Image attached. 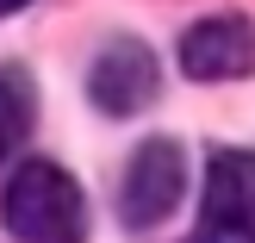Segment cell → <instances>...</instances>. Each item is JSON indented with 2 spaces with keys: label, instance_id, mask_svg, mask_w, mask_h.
I'll use <instances>...</instances> for the list:
<instances>
[{
  "label": "cell",
  "instance_id": "6da1fadb",
  "mask_svg": "<svg viewBox=\"0 0 255 243\" xmlns=\"http://www.w3.org/2000/svg\"><path fill=\"white\" fill-rule=\"evenodd\" d=\"M0 219L19 243H81L87 200L56 162H19L12 181L0 187Z\"/></svg>",
  "mask_w": 255,
  "mask_h": 243
},
{
  "label": "cell",
  "instance_id": "7a4b0ae2",
  "mask_svg": "<svg viewBox=\"0 0 255 243\" xmlns=\"http://www.w3.org/2000/svg\"><path fill=\"white\" fill-rule=\"evenodd\" d=\"M193 243H255V150H218L206 162Z\"/></svg>",
  "mask_w": 255,
  "mask_h": 243
},
{
  "label": "cell",
  "instance_id": "3957f363",
  "mask_svg": "<svg viewBox=\"0 0 255 243\" xmlns=\"http://www.w3.org/2000/svg\"><path fill=\"white\" fill-rule=\"evenodd\" d=\"M156 87H162V69H156V50H149L143 37H112L94 56V69H87V94H94V106L112 112V119L143 112L149 100H156Z\"/></svg>",
  "mask_w": 255,
  "mask_h": 243
},
{
  "label": "cell",
  "instance_id": "277c9868",
  "mask_svg": "<svg viewBox=\"0 0 255 243\" xmlns=\"http://www.w3.org/2000/svg\"><path fill=\"white\" fill-rule=\"evenodd\" d=\"M181 144H168V137H149L143 150L131 156V169H125V187H119V219L137 225V231H149V225H162L174 206H181Z\"/></svg>",
  "mask_w": 255,
  "mask_h": 243
},
{
  "label": "cell",
  "instance_id": "5b68a950",
  "mask_svg": "<svg viewBox=\"0 0 255 243\" xmlns=\"http://www.w3.org/2000/svg\"><path fill=\"white\" fill-rule=\"evenodd\" d=\"M181 69L193 75V81H243L255 69V25L243 12H212V19L187 25Z\"/></svg>",
  "mask_w": 255,
  "mask_h": 243
},
{
  "label": "cell",
  "instance_id": "8992f818",
  "mask_svg": "<svg viewBox=\"0 0 255 243\" xmlns=\"http://www.w3.org/2000/svg\"><path fill=\"white\" fill-rule=\"evenodd\" d=\"M31 112H37L31 81H25L19 69H0V162H6L12 150L25 144V131H31Z\"/></svg>",
  "mask_w": 255,
  "mask_h": 243
},
{
  "label": "cell",
  "instance_id": "52a82bcc",
  "mask_svg": "<svg viewBox=\"0 0 255 243\" xmlns=\"http://www.w3.org/2000/svg\"><path fill=\"white\" fill-rule=\"evenodd\" d=\"M19 6H25V0H0V12H19Z\"/></svg>",
  "mask_w": 255,
  "mask_h": 243
}]
</instances>
